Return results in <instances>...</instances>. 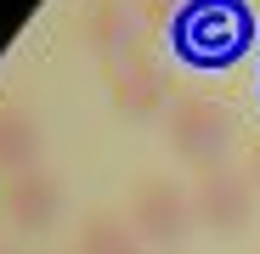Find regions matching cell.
Instances as JSON below:
<instances>
[{"label": "cell", "instance_id": "cell-3", "mask_svg": "<svg viewBox=\"0 0 260 254\" xmlns=\"http://www.w3.org/2000/svg\"><path fill=\"white\" fill-rule=\"evenodd\" d=\"M176 40H181V51L192 62H226L249 40V17H243L238 0H192V6L181 12Z\"/></svg>", "mask_w": 260, "mask_h": 254}, {"label": "cell", "instance_id": "cell-10", "mask_svg": "<svg viewBox=\"0 0 260 254\" xmlns=\"http://www.w3.org/2000/svg\"><path fill=\"white\" fill-rule=\"evenodd\" d=\"M249 181H254V187H260V147H254V153H249Z\"/></svg>", "mask_w": 260, "mask_h": 254}, {"label": "cell", "instance_id": "cell-5", "mask_svg": "<svg viewBox=\"0 0 260 254\" xmlns=\"http://www.w3.org/2000/svg\"><path fill=\"white\" fill-rule=\"evenodd\" d=\"M62 215V187L51 169H28V175L0 181V221L17 232H46Z\"/></svg>", "mask_w": 260, "mask_h": 254}, {"label": "cell", "instance_id": "cell-7", "mask_svg": "<svg viewBox=\"0 0 260 254\" xmlns=\"http://www.w3.org/2000/svg\"><path fill=\"white\" fill-rule=\"evenodd\" d=\"M40 153H46V136H40L34 113L0 102V175H28V169H40Z\"/></svg>", "mask_w": 260, "mask_h": 254}, {"label": "cell", "instance_id": "cell-2", "mask_svg": "<svg viewBox=\"0 0 260 254\" xmlns=\"http://www.w3.org/2000/svg\"><path fill=\"white\" fill-rule=\"evenodd\" d=\"M198 221V209H192V187L181 181H170V175H147L136 181V192H130V226H136L142 243L153 248H170V243H181Z\"/></svg>", "mask_w": 260, "mask_h": 254}, {"label": "cell", "instance_id": "cell-4", "mask_svg": "<svg viewBox=\"0 0 260 254\" xmlns=\"http://www.w3.org/2000/svg\"><path fill=\"white\" fill-rule=\"evenodd\" d=\"M192 209H198V226L221 232V237L243 232L249 215H254V181H249V169H232V164H209V169H198Z\"/></svg>", "mask_w": 260, "mask_h": 254}, {"label": "cell", "instance_id": "cell-6", "mask_svg": "<svg viewBox=\"0 0 260 254\" xmlns=\"http://www.w3.org/2000/svg\"><path fill=\"white\" fill-rule=\"evenodd\" d=\"M108 96H113V107H119L124 119H153V113H164V102H170V85H164V74H158L147 57H130V62L113 68Z\"/></svg>", "mask_w": 260, "mask_h": 254}, {"label": "cell", "instance_id": "cell-8", "mask_svg": "<svg viewBox=\"0 0 260 254\" xmlns=\"http://www.w3.org/2000/svg\"><path fill=\"white\" fill-rule=\"evenodd\" d=\"M85 40H91V51L96 57H119L136 46V12L124 6V0H108V6L91 12V23H85Z\"/></svg>", "mask_w": 260, "mask_h": 254}, {"label": "cell", "instance_id": "cell-9", "mask_svg": "<svg viewBox=\"0 0 260 254\" xmlns=\"http://www.w3.org/2000/svg\"><path fill=\"white\" fill-rule=\"evenodd\" d=\"M79 254H147V243L136 237V226H130L124 215H91L79 226Z\"/></svg>", "mask_w": 260, "mask_h": 254}, {"label": "cell", "instance_id": "cell-1", "mask_svg": "<svg viewBox=\"0 0 260 254\" xmlns=\"http://www.w3.org/2000/svg\"><path fill=\"white\" fill-rule=\"evenodd\" d=\"M164 141L176 147L181 158H192L198 169L209 164H221L226 141H232V113L226 102H215V96H176L164 113Z\"/></svg>", "mask_w": 260, "mask_h": 254}, {"label": "cell", "instance_id": "cell-11", "mask_svg": "<svg viewBox=\"0 0 260 254\" xmlns=\"http://www.w3.org/2000/svg\"><path fill=\"white\" fill-rule=\"evenodd\" d=\"M0 254H17V248H0Z\"/></svg>", "mask_w": 260, "mask_h": 254}]
</instances>
